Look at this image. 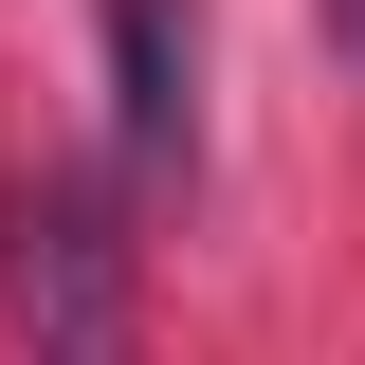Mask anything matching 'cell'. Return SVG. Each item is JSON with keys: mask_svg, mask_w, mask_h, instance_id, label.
Instances as JSON below:
<instances>
[{"mask_svg": "<svg viewBox=\"0 0 365 365\" xmlns=\"http://www.w3.org/2000/svg\"><path fill=\"white\" fill-rule=\"evenodd\" d=\"M19 311H37L55 365H128V237H110V201H91V182L19 201Z\"/></svg>", "mask_w": 365, "mask_h": 365, "instance_id": "obj_1", "label": "cell"}, {"mask_svg": "<svg viewBox=\"0 0 365 365\" xmlns=\"http://www.w3.org/2000/svg\"><path fill=\"white\" fill-rule=\"evenodd\" d=\"M110 55H128V165H182V19L110 0Z\"/></svg>", "mask_w": 365, "mask_h": 365, "instance_id": "obj_2", "label": "cell"}]
</instances>
